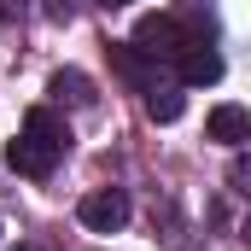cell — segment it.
Instances as JSON below:
<instances>
[{
    "label": "cell",
    "mask_w": 251,
    "mask_h": 251,
    "mask_svg": "<svg viewBox=\"0 0 251 251\" xmlns=\"http://www.w3.org/2000/svg\"><path fill=\"white\" fill-rule=\"evenodd\" d=\"M76 216H82V228H94V234H117L128 222V193L123 187H94V193H82Z\"/></svg>",
    "instance_id": "cell-3"
},
{
    "label": "cell",
    "mask_w": 251,
    "mask_h": 251,
    "mask_svg": "<svg viewBox=\"0 0 251 251\" xmlns=\"http://www.w3.org/2000/svg\"><path fill=\"white\" fill-rule=\"evenodd\" d=\"M53 94L70 100V105H94V82H88L82 70H59V76H53Z\"/></svg>",
    "instance_id": "cell-6"
},
{
    "label": "cell",
    "mask_w": 251,
    "mask_h": 251,
    "mask_svg": "<svg viewBox=\"0 0 251 251\" xmlns=\"http://www.w3.org/2000/svg\"><path fill=\"white\" fill-rule=\"evenodd\" d=\"M187 41H193L187 24H176L170 12H146V18L134 24V41H128V47H134V53H146V59H176Z\"/></svg>",
    "instance_id": "cell-2"
},
{
    "label": "cell",
    "mask_w": 251,
    "mask_h": 251,
    "mask_svg": "<svg viewBox=\"0 0 251 251\" xmlns=\"http://www.w3.org/2000/svg\"><path fill=\"white\" fill-rule=\"evenodd\" d=\"M146 111H152L158 123H176V117H181V88H158V82H152V88H146Z\"/></svg>",
    "instance_id": "cell-7"
},
{
    "label": "cell",
    "mask_w": 251,
    "mask_h": 251,
    "mask_svg": "<svg viewBox=\"0 0 251 251\" xmlns=\"http://www.w3.org/2000/svg\"><path fill=\"white\" fill-rule=\"evenodd\" d=\"M111 59H117V70H123L128 82H140V88H152V82H146V70H140V59H134V47H111Z\"/></svg>",
    "instance_id": "cell-8"
},
{
    "label": "cell",
    "mask_w": 251,
    "mask_h": 251,
    "mask_svg": "<svg viewBox=\"0 0 251 251\" xmlns=\"http://www.w3.org/2000/svg\"><path fill=\"white\" fill-rule=\"evenodd\" d=\"M47 18H53V24H70V18H76V0H47Z\"/></svg>",
    "instance_id": "cell-9"
},
{
    "label": "cell",
    "mask_w": 251,
    "mask_h": 251,
    "mask_svg": "<svg viewBox=\"0 0 251 251\" xmlns=\"http://www.w3.org/2000/svg\"><path fill=\"white\" fill-rule=\"evenodd\" d=\"M64 146H70V128L47 111V105H35L29 117H24V134L18 140H6V164L18 170V176H53L59 170V158H64Z\"/></svg>",
    "instance_id": "cell-1"
},
{
    "label": "cell",
    "mask_w": 251,
    "mask_h": 251,
    "mask_svg": "<svg viewBox=\"0 0 251 251\" xmlns=\"http://www.w3.org/2000/svg\"><path fill=\"white\" fill-rule=\"evenodd\" d=\"M204 134L222 140V146H246V140H251V111H246V105H216L210 123H204Z\"/></svg>",
    "instance_id": "cell-5"
},
{
    "label": "cell",
    "mask_w": 251,
    "mask_h": 251,
    "mask_svg": "<svg viewBox=\"0 0 251 251\" xmlns=\"http://www.w3.org/2000/svg\"><path fill=\"white\" fill-rule=\"evenodd\" d=\"M176 64H181V82H187V88H204V82H222V53H216V47H204L199 35H193L187 47L176 53Z\"/></svg>",
    "instance_id": "cell-4"
},
{
    "label": "cell",
    "mask_w": 251,
    "mask_h": 251,
    "mask_svg": "<svg viewBox=\"0 0 251 251\" xmlns=\"http://www.w3.org/2000/svg\"><path fill=\"white\" fill-rule=\"evenodd\" d=\"M100 6H105V12H111V6H128V0H100Z\"/></svg>",
    "instance_id": "cell-10"
}]
</instances>
